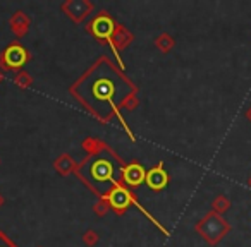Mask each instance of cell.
Here are the masks:
<instances>
[{
	"label": "cell",
	"mask_w": 251,
	"mask_h": 247,
	"mask_svg": "<svg viewBox=\"0 0 251 247\" xmlns=\"http://www.w3.org/2000/svg\"><path fill=\"white\" fill-rule=\"evenodd\" d=\"M131 93V88L110 64H100L78 86V94L92 112L107 117Z\"/></svg>",
	"instance_id": "6da1fadb"
},
{
	"label": "cell",
	"mask_w": 251,
	"mask_h": 247,
	"mask_svg": "<svg viewBox=\"0 0 251 247\" xmlns=\"http://www.w3.org/2000/svg\"><path fill=\"white\" fill-rule=\"evenodd\" d=\"M122 172L124 170L121 169L119 161L109 151H98L79 169V173L86 179V182L102 196L110 192V189L122 177Z\"/></svg>",
	"instance_id": "7a4b0ae2"
},
{
	"label": "cell",
	"mask_w": 251,
	"mask_h": 247,
	"mask_svg": "<svg viewBox=\"0 0 251 247\" xmlns=\"http://www.w3.org/2000/svg\"><path fill=\"white\" fill-rule=\"evenodd\" d=\"M200 230H202L203 235H205L210 242L215 244L231 230V227H229L220 216H217V215H208V216L205 218V221L200 225Z\"/></svg>",
	"instance_id": "3957f363"
},
{
	"label": "cell",
	"mask_w": 251,
	"mask_h": 247,
	"mask_svg": "<svg viewBox=\"0 0 251 247\" xmlns=\"http://www.w3.org/2000/svg\"><path fill=\"white\" fill-rule=\"evenodd\" d=\"M167 173L162 167H157V169L150 170L146 173V184H148V187H152L153 191H160V189H164L167 185Z\"/></svg>",
	"instance_id": "277c9868"
},
{
	"label": "cell",
	"mask_w": 251,
	"mask_h": 247,
	"mask_svg": "<svg viewBox=\"0 0 251 247\" xmlns=\"http://www.w3.org/2000/svg\"><path fill=\"white\" fill-rule=\"evenodd\" d=\"M122 177H124V180L127 184H131V185H140L143 180H146V173L145 170H143V167L141 165H127L124 169V172H122Z\"/></svg>",
	"instance_id": "5b68a950"
},
{
	"label": "cell",
	"mask_w": 251,
	"mask_h": 247,
	"mask_svg": "<svg viewBox=\"0 0 251 247\" xmlns=\"http://www.w3.org/2000/svg\"><path fill=\"white\" fill-rule=\"evenodd\" d=\"M4 60L5 65H9V67H21L26 60V52L21 46H11V48L5 50Z\"/></svg>",
	"instance_id": "8992f818"
},
{
	"label": "cell",
	"mask_w": 251,
	"mask_h": 247,
	"mask_svg": "<svg viewBox=\"0 0 251 247\" xmlns=\"http://www.w3.org/2000/svg\"><path fill=\"white\" fill-rule=\"evenodd\" d=\"M109 199H110V204L114 206V208H117V210H122V208H126V206L131 202L129 192L126 191L124 187H115L114 191H110Z\"/></svg>",
	"instance_id": "52a82bcc"
},
{
	"label": "cell",
	"mask_w": 251,
	"mask_h": 247,
	"mask_svg": "<svg viewBox=\"0 0 251 247\" xmlns=\"http://www.w3.org/2000/svg\"><path fill=\"white\" fill-rule=\"evenodd\" d=\"M93 33L98 38H102V40H107L114 33V24H112V21L109 17H98L93 23Z\"/></svg>",
	"instance_id": "ba28073f"
},
{
	"label": "cell",
	"mask_w": 251,
	"mask_h": 247,
	"mask_svg": "<svg viewBox=\"0 0 251 247\" xmlns=\"http://www.w3.org/2000/svg\"><path fill=\"white\" fill-rule=\"evenodd\" d=\"M215 204H217L219 210H227V208H229V201H227V199H225V201H224V199H219Z\"/></svg>",
	"instance_id": "9c48e42d"
},
{
	"label": "cell",
	"mask_w": 251,
	"mask_h": 247,
	"mask_svg": "<svg viewBox=\"0 0 251 247\" xmlns=\"http://www.w3.org/2000/svg\"><path fill=\"white\" fill-rule=\"evenodd\" d=\"M246 117H248V120H250V122H251V108H250V110H248V113H246Z\"/></svg>",
	"instance_id": "30bf717a"
},
{
	"label": "cell",
	"mask_w": 251,
	"mask_h": 247,
	"mask_svg": "<svg viewBox=\"0 0 251 247\" xmlns=\"http://www.w3.org/2000/svg\"><path fill=\"white\" fill-rule=\"evenodd\" d=\"M250 185H251V179H250Z\"/></svg>",
	"instance_id": "8fae6325"
},
{
	"label": "cell",
	"mask_w": 251,
	"mask_h": 247,
	"mask_svg": "<svg viewBox=\"0 0 251 247\" xmlns=\"http://www.w3.org/2000/svg\"><path fill=\"white\" fill-rule=\"evenodd\" d=\"M0 247H4V246H0Z\"/></svg>",
	"instance_id": "7c38bea8"
}]
</instances>
